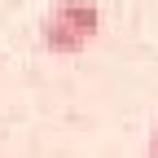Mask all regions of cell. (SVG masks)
I'll list each match as a JSON object with an SVG mask.
<instances>
[{
  "label": "cell",
  "instance_id": "1",
  "mask_svg": "<svg viewBox=\"0 0 158 158\" xmlns=\"http://www.w3.org/2000/svg\"><path fill=\"white\" fill-rule=\"evenodd\" d=\"M97 35H101V9L92 0H57L40 27L44 48L57 57H79Z\"/></svg>",
  "mask_w": 158,
  "mask_h": 158
},
{
  "label": "cell",
  "instance_id": "2",
  "mask_svg": "<svg viewBox=\"0 0 158 158\" xmlns=\"http://www.w3.org/2000/svg\"><path fill=\"white\" fill-rule=\"evenodd\" d=\"M149 158H158V123H154V132H149Z\"/></svg>",
  "mask_w": 158,
  "mask_h": 158
}]
</instances>
